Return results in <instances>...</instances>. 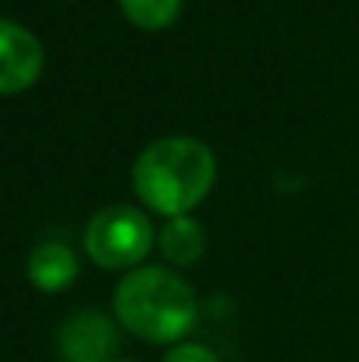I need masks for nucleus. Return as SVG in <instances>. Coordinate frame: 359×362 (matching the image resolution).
<instances>
[{"instance_id": "nucleus-1", "label": "nucleus", "mask_w": 359, "mask_h": 362, "mask_svg": "<svg viewBox=\"0 0 359 362\" xmlns=\"http://www.w3.org/2000/svg\"><path fill=\"white\" fill-rule=\"evenodd\" d=\"M216 159L197 137H163L134 163V191L163 216H188L210 194Z\"/></svg>"}, {"instance_id": "nucleus-5", "label": "nucleus", "mask_w": 359, "mask_h": 362, "mask_svg": "<svg viewBox=\"0 0 359 362\" xmlns=\"http://www.w3.org/2000/svg\"><path fill=\"white\" fill-rule=\"evenodd\" d=\"M45 51L25 25L0 16V95L29 89L38 80Z\"/></svg>"}, {"instance_id": "nucleus-2", "label": "nucleus", "mask_w": 359, "mask_h": 362, "mask_svg": "<svg viewBox=\"0 0 359 362\" xmlns=\"http://www.w3.org/2000/svg\"><path fill=\"white\" fill-rule=\"evenodd\" d=\"M118 321L146 344H175L197 321V296L169 267H137L114 289Z\"/></svg>"}, {"instance_id": "nucleus-8", "label": "nucleus", "mask_w": 359, "mask_h": 362, "mask_svg": "<svg viewBox=\"0 0 359 362\" xmlns=\"http://www.w3.org/2000/svg\"><path fill=\"white\" fill-rule=\"evenodd\" d=\"M124 16L140 29H165L178 19L182 0H118Z\"/></svg>"}, {"instance_id": "nucleus-4", "label": "nucleus", "mask_w": 359, "mask_h": 362, "mask_svg": "<svg viewBox=\"0 0 359 362\" xmlns=\"http://www.w3.org/2000/svg\"><path fill=\"white\" fill-rule=\"evenodd\" d=\"M118 327L102 312H76L61 325L54 350L61 362H112L118 353Z\"/></svg>"}, {"instance_id": "nucleus-3", "label": "nucleus", "mask_w": 359, "mask_h": 362, "mask_svg": "<svg viewBox=\"0 0 359 362\" xmlns=\"http://www.w3.org/2000/svg\"><path fill=\"white\" fill-rule=\"evenodd\" d=\"M153 248V226L137 206L114 204L99 210L86 226V251L99 267H137Z\"/></svg>"}, {"instance_id": "nucleus-6", "label": "nucleus", "mask_w": 359, "mask_h": 362, "mask_svg": "<svg viewBox=\"0 0 359 362\" xmlns=\"http://www.w3.org/2000/svg\"><path fill=\"white\" fill-rule=\"evenodd\" d=\"M25 274H29L32 286H38L42 293H61L76 280L80 264H76V255L64 242H42L32 248Z\"/></svg>"}, {"instance_id": "nucleus-7", "label": "nucleus", "mask_w": 359, "mask_h": 362, "mask_svg": "<svg viewBox=\"0 0 359 362\" xmlns=\"http://www.w3.org/2000/svg\"><path fill=\"white\" fill-rule=\"evenodd\" d=\"M204 248H207V232L191 216H172L159 232V251L165 261L178 264V267L197 264L204 257Z\"/></svg>"}, {"instance_id": "nucleus-10", "label": "nucleus", "mask_w": 359, "mask_h": 362, "mask_svg": "<svg viewBox=\"0 0 359 362\" xmlns=\"http://www.w3.org/2000/svg\"><path fill=\"white\" fill-rule=\"evenodd\" d=\"M112 362H134V359H112Z\"/></svg>"}, {"instance_id": "nucleus-9", "label": "nucleus", "mask_w": 359, "mask_h": 362, "mask_svg": "<svg viewBox=\"0 0 359 362\" xmlns=\"http://www.w3.org/2000/svg\"><path fill=\"white\" fill-rule=\"evenodd\" d=\"M163 362H220V359L201 344H178L175 350H169V356Z\"/></svg>"}]
</instances>
